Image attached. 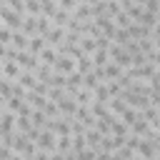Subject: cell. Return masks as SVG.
<instances>
[{
    "label": "cell",
    "mask_w": 160,
    "mask_h": 160,
    "mask_svg": "<svg viewBox=\"0 0 160 160\" xmlns=\"http://www.w3.org/2000/svg\"><path fill=\"white\" fill-rule=\"evenodd\" d=\"M0 95H2V98H10V95H12V80H8V78L2 80V78H0Z\"/></svg>",
    "instance_id": "obj_44"
},
{
    "label": "cell",
    "mask_w": 160,
    "mask_h": 160,
    "mask_svg": "<svg viewBox=\"0 0 160 160\" xmlns=\"http://www.w3.org/2000/svg\"><path fill=\"white\" fill-rule=\"evenodd\" d=\"M12 132H15V112L2 110V115H0V140L12 135Z\"/></svg>",
    "instance_id": "obj_4"
},
{
    "label": "cell",
    "mask_w": 160,
    "mask_h": 160,
    "mask_svg": "<svg viewBox=\"0 0 160 160\" xmlns=\"http://www.w3.org/2000/svg\"><path fill=\"white\" fill-rule=\"evenodd\" d=\"M110 155L112 152H108V150H95V160H110Z\"/></svg>",
    "instance_id": "obj_51"
},
{
    "label": "cell",
    "mask_w": 160,
    "mask_h": 160,
    "mask_svg": "<svg viewBox=\"0 0 160 160\" xmlns=\"http://www.w3.org/2000/svg\"><path fill=\"white\" fill-rule=\"evenodd\" d=\"M90 58H92V68H105V65L110 62V55H108V50H100V48H98V50H95Z\"/></svg>",
    "instance_id": "obj_21"
},
{
    "label": "cell",
    "mask_w": 160,
    "mask_h": 160,
    "mask_svg": "<svg viewBox=\"0 0 160 160\" xmlns=\"http://www.w3.org/2000/svg\"><path fill=\"white\" fill-rule=\"evenodd\" d=\"M10 160H30V158H25V155H20V152H12Z\"/></svg>",
    "instance_id": "obj_53"
},
{
    "label": "cell",
    "mask_w": 160,
    "mask_h": 160,
    "mask_svg": "<svg viewBox=\"0 0 160 160\" xmlns=\"http://www.w3.org/2000/svg\"><path fill=\"white\" fill-rule=\"evenodd\" d=\"M42 48H45V35H40V32H38V35H32V38H30V42H28V50H30L32 55H38Z\"/></svg>",
    "instance_id": "obj_23"
},
{
    "label": "cell",
    "mask_w": 160,
    "mask_h": 160,
    "mask_svg": "<svg viewBox=\"0 0 160 160\" xmlns=\"http://www.w3.org/2000/svg\"><path fill=\"white\" fill-rule=\"evenodd\" d=\"M150 40H152V48H155V50H160V38H152V35H150Z\"/></svg>",
    "instance_id": "obj_54"
},
{
    "label": "cell",
    "mask_w": 160,
    "mask_h": 160,
    "mask_svg": "<svg viewBox=\"0 0 160 160\" xmlns=\"http://www.w3.org/2000/svg\"><path fill=\"white\" fill-rule=\"evenodd\" d=\"M35 145H38L40 150L55 152V150H58V138H55V132H50V130H40V135H38Z\"/></svg>",
    "instance_id": "obj_3"
},
{
    "label": "cell",
    "mask_w": 160,
    "mask_h": 160,
    "mask_svg": "<svg viewBox=\"0 0 160 160\" xmlns=\"http://www.w3.org/2000/svg\"><path fill=\"white\" fill-rule=\"evenodd\" d=\"M130 160H148V158H142V155H140V152H135V155H132V158H130Z\"/></svg>",
    "instance_id": "obj_57"
},
{
    "label": "cell",
    "mask_w": 160,
    "mask_h": 160,
    "mask_svg": "<svg viewBox=\"0 0 160 160\" xmlns=\"http://www.w3.org/2000/svg\"><path fill=\"white\" fill-rule=\"evenodd\" d=\"M5 50H8V45H2V42H0V60H5Z\"/></svg>",
    "instance_id": "obj_55"
},
{
    "label": "cell",
    "mask_w": 160,
    "mask_h": 160,
    "mask_svg": "<svg viewBox=\"0 0 160 160\" xmlns=\"http://www.w3.org/2000/svg\"><path fill=\"white\" fill-rule=\"evenodd\" d=\"M120 75H122V68H120L118 62H112V60L102 68V78H105V80H118Z\"/></svg>",
    "instance_id": "obj_16"
},
{
    "label": "cell",
    "mask_w": 160,
    "mask_h": 160,
    "mask_svg": "<svg viewBox=\"0 0 160 160\" xmlns=\"http://www.w3.org/2000/svg\"><path fill=\"white\" fill-rule=\"evenodd\" d=\"M0 78H2V75H0Z\"/></svg>",
    "instance_id": "obj_61"
},
{
    "label": "cell",
    "mask_w": 160,
    "mask_h": 160,
    "mask_svg": "<svg viewBox=\"0 0 160 160\" xmlns=\"http://www.w3.org/2000/svg\"><path fill=\"white\" fill-rule=\"evenodd\" d=\"M155 70H158V68H155L152 62H148V60H145L142 65H138V78H142V80H150V78L155 75Z\"/></svg>",
    "instance_id": "obj_26"
},
{
    "label": "cell",
    "mask_w": 160,
    "mask_h": 160,
    "mask_svg": "<svg viewBox=\"0 0 160 160\" xmlns=\"http://www.w3.org/2000/svg\"><path fill=\"white\" fill-rule=\"evenodd\" d=\"M72 18H78V20H90V18H92V8H90L88 2H78V8L72 10Z\"/></svg>",
    "instance_id": "obj_19"
},
{
    "label": "cell",
    "mask_w": 160,
    "mask_h": 160,
    "mask_svg": "<svg viewBox=\"0 0 160 160\" xmlns=\"http://www.w3.org/2000/svg\"><path fill=\"white\" fill-rule=\"evenodd\" d=\"M65 80H68V75H62V72H52L50 80H48L45 85H48V88H65Z\"/></svg>",
    "instance_id": "obj_32"
},
{
    "label": "cell",
    "mask_w": 160,
    "mask_h": 160,
    "mask_svg": "<svg viewBox=\"0 0 160 160\" xmlns=\"http://www.w3.org/2000/svg\"><path fill=\"white\" fill-rule=\"evenodd\" d=\"M105 85H108L110 98H115V95H120V92H122V88H120V82H118V80H105Z\"/></svg>",
    "instance_id": "obj_45"
},
{
    "label": "cell",
    "mask_w": 160,
    "mask_h": 160,
    "mask_svg": "<svg viewBox=\"0 0 160 160\" xmlns=\"http://www.w3.org/2000/svg\"><path fill=\"white\" fill-rule=\"evenodd\" d=\"M155 15H158V12H148V10H145V12L140 15V25H145V28H150V30H152V28H155V22H158V18H155Z\"/></svg>",
    "instance_id": "obj_36"
},
{
    "label": "cell",
    "mask_w": 160,
    "mask_h": 160,
    "mask_svg": "<svg viewBox=\"0 0 160 160\" xmlns=\"http://www.w3.org/2000/svg\"><path fill=\"white\" fill-rule=\"evenodd\" d=\"M128 40H132V38H130V32H128L125 28H118V30H115V35H112V42H118V45H125Z\"/></svg>",
    "instance_id": "obj_37"
},
{
    "label": "cell",
    "mask_w": 160,
    "mask_h": 160,
    "mask_svg": "<svg viewBox=\"0 0 160 160\" xmlns=\"http://www.w3.org/2000/svg\"><path fill=\"white\" fill-rule=\"evenodd\" d=\"M78 45H80V50L88 52V55H92V52L98 50V40L90 38V35H80V42H78Z\"/></svg>",
    "instance_id": "obj_18"
},
{
    "label": "cell",
    "mask_w": 160,
    "mask_h": 160,
    "mask_svg": "<svg viewBox=\"0 0 160 160\" xmlns=\"http://www.w3.org/2000/svg\"><path fill=\"white\" fill-rule=\"evenodd\" d=\"M138 118H140V110H135V108H128V110H125V112L120 115V120H122V122H125L128 128H130V125H132V122H135Z\"/></svg>",
    "instance_id": "obj_33"
},
{
    "label": "cell",
    "mask_w": 160,
    "mask_h": 160,
    "mask_svg": "<svg viewBox=\"0 0 160 160\" xmlns=\"http://www.w3.org/2000/svg\"><path fill=\"white\" fill-rule=\"evenodd\" d=\"M148 130H150V122H148L142 115L130 125V132H135V135H140V138H145V132H148Z\"/></svg>",
    "instance_id": "obj_22"
},
{
    "label": "cell",
    "mask_w": 160,
    "mask_h": 160,
    "mask_svg": "<svg viewBox=\"0 0 160 160\" xmlns=\"http://www.w3.org/2000/svg\"><path fill=\"white\" fill-rule=\"evenodd\" d=\"M2 5H5V0H0V8H2Z\"/></svg>",
    "instance_id": "obj_59"
},
{
    "label": "cell",
    "mask_w": 160,
    "mask_h": 160,
    "mask_svg": "<svg viewBox=\"0 0 160 160\" xmlns=\"http://www.w3.org/2000/svg\"><path fill=\"white\" fill-rule=\"evenodd\" d=\"M28 38H32V35H38V15H25L22 18V28H20Z\"/></svg>",
    "instance_id": "obj_9"
},
{
    "label": "cell",
    "mask_w": 160,
    "mask_h": 160,
    "mask_svg": "<svg viewBox=\"0 0 160 160\" xmlns=\"http://www.w3.org/2000/svg\"><path fill=\"white\" fill-rule=\"evenodd\" d=\"M52 72H55V70H52V65H48V62H40V65H38V70H35V75H38V80H40V82H48Z\"/></svg>",
    "instance_id": "obj_27"
},
{
    "label": "cell",
    "mask_w": 160,
    "mask_h": 160,
    "mask_svg": "<svg viewBox=\"0 0 160 160\" xmlns=\"http://www.w3.org/2000/svg\"><path fill=\"white\" fill-rule=\"evenodd\" d=\"M18 82H20L25 90H32V88L38 85V75H35V72H30V70H20V75H18Z\"/></svg>",
    "instance_id": "obj_11"
},
{
    "label": "cell",
    "mask_w": 160,
    "mask_h": 160,
    "mask_svg": "<svg viewBox=\"0 0 160 160\" xmlns=\"http://www.w3.org/2000/svg\"><path fill=\"white\" fill-rule=\"evenodd\" d=\"M30 122H32V128L42 130V128H45V122H48V115H45L42 110H32V115H30Z\"/></svg>",
    "instance_id": "obj_28"
},
{
    "label": "cell",
    "mask_w": 160,
    "mask_h": 160,
    "mask_svg": "<svg viewBox=\"0 0 160 160\" xmlns=\"http://www.w3.org/2000/svg\"><path fill=\"white\" fill-rule=\"evenodd\" d=\"M95 100V95H92V90H88V88H80L78 92H75V102L78 105H90Z\"/></svg>",
    "instance_id": "obj_24"
},
{
    "label": "cell",
    "mask_w": 160,
    "mask_h": 160,
    "mask_svg": "<svg viewBox=\"0 0 160 160\" xmlns=\"http://www.w3.org/2000/svg\"><path fill=\"white\" fill-rule=\"evenodd\" d=\"M50 160H65V152L55 150V152H50Z\"/></svg>",
    "instance_id": "obj_52"
},
{
    "label": "cell",
    "mask_w": 160,
    "mask_h": 160,
    "mask_svg": "<svg viewBox=\"0 0 160 160\" xmlns=\"http://www.w3.org/2000/svg\"><path fill=\"white\" fill-rule=\"evenodd\" d=\"M25 102H28L32 110H42L45 102H48V98H45V95H38V92H32V90H28V92H25Z\"/></svg>",
    "instance_id": "obj_8"
},
{
    "label": "cell",
    "mask_w": 160,
    "mask_h": 160,
    "mask_svg": "<svg viewBox=\"0 0 160 160\" xmlns=\"http://www.w3.org/2000/svg\"><path fill=\"white\" fill-rule=\"evenodd\" d=\"M15 62L20 65V70H30V72H35V70H38V65H40V58H38V55H32L30 50H18Z\"/></svg>",
    "instance_id": "obj_2"
},
{
    "label": "cell",
    "mask_w": 160,
    "mask_h": 160,
    "mask_svg": "<svg viewBox=\"0 0 160 160\" xmlns=\"http://www.w3.org/2000/svg\"><path fill=\"white\" fill-rule=\"evenodd\" d=\"M32 160H50V152H48V150H40V148H38V152L32 155Z\"/></svg>",
    "instance_id": "obj_50"
},
{
    "label": "cell",
    "mask_w": 160,
    "mask_h": 160,
    "mask_svg": "<svg viewBox=\"0 0 160 160\" xmlns=\"http://www.w3.org/2000/svg\"><path fill=\"white\" fill-rule=\"evenodd\" d=\"M0 75H2V60H0Z\"/></svg>",
    "instance_id": "obj_58"
},
{
    "label": "cell",
    "mask_w": 160,
    "mask_h": 160,
    "mask_svg": "<svg viewBox=\"0 0 160 160\" xmlns=\"http://www.w3.org/2000/svg\"><path fill=\"white\" fill-rule=\"evenodd\" d=\"M38 58H40V62H48V65H52V62L58 60V50H55V48H50V45H45V48L38 52Z\"/></svg>",
    "instance_id": "obj_20"
},
{
    "label": "cell",
    "mask_w": 160,
    "mask_h": 160,
    "mask_svg": "<svg viewBox=\"0 0 160 160\" xmlns=\"http://www.w3.org/2000/svg\"><path fill=\"white\" fill-rule=\"evenodd\" d=\"M42 112H45L48 118H58V115H60V108H58V102H55V100H48V102H45V108H42Z\"/></svg>",
    "instance_id": "obj_41"
},
{
    "label": "cell",
    "mask_w": 160,
    "mask_h": 160,
    "mask_svg": "<svg viewBox=\"0 0 160 160\" xmlns=\"http://www.w3.org/2000/svg\"><path fill=\"white\" fill-rule=\"evenodd\" d=\"M5 5H8V8H12L15 12L25 15V0H5Z\"/></svg>",
    "instance_id": "obj_47"
},
{
    "label": "cell",
    "mask_w": 160,
    "mask_h": 160,
    "mask_svg": "<svg viewBox=\"0 0 160 160\" xmlns=\"http://www.w3.org/2000/svg\"><path fill=\"white\" fill-rule=\"evenodd\" d=\"M75 70H78V72H82V75H85V72H90V70H92V58H90V55L78 58V60H75Z\"/></svg>",
    "instance_id": "obj_25"
},
{
    "label": "cell",
    "mask_w": 160,
    "mask_h": 160,
    "mask_svg": "<svg viewBox=\"0 0 160 160\" xmlns=\"http://www.w3.org/2000/svg\"><path fill=\"white\" fill-rule=\"evenodd\" d=\"M85 148H88L85 135H72V152H80V150H85Z\"/></svg>",
    "instance_id": "obj_42"
},
{
    "label": "cell",
    "mask_w": 160,
    "mask_h": 160,
    "mask_svg": "<svg viewBox=\"0 0 160 160\" xmlns=\"http://www.w3.org/2000/svg\"><path fill=\"white\" fill-rule=\"evenodd\" d=\"M70 15H72V12H68V10H62V8L58 5V10L52 12V18H50V22H52L55 28H65V25H68V20H70Z\"/></svg>",
    "instance_id": "obj_12"
},
{
    "label": "cell",
    "mask_w": 160,
    "mask_h": 160,
    "mask_svg": "<svg viewBox=\"0 0 160 160\" xmlns=\"http://www.w3.org/2000/svg\"><path fill=\"white\" fill-rule=\"evenodd\" d=\"M15 115H25V118H30V115H32V108H30V105L22 100V105H20V110H18Z\"/></svg>",
    "instance_id": "obj_49"
},
{
    "label": "cell",
    "mask_w": 160,
    "mask_h": 160,
    "mask_svg": "<svg viewBox=\"0 0 160 160\" xmlns=\"http://www.w3.org/2000/svg\"><path fill=\"white\" fill-rule=\"evenodd\" d=\"M50 28H52L50 18H48V15H38V32H40V35H45Z\"/></svg>",
    "instance_id": "obj_40"
},
{
    "label": "cell",
    "mask_w": 160,
    "mask_h": 160,
    "mask_svg": "<svg viewBox=\"0 0 160 160\" xmlns=\"http://www.w3.org/2000/svg\"><path fill=\"white\" fill-rule=\"evenodd\" d=\"M140 140H142V138H140V135H135V132H128V135H125V145H128L130 150H138Z\"/></svg>",
    "instance_id": "obj_43"
},
{
    "label": "cell",
    "mask_w": 160,
    "mask_h": 160,
    "mask_svg": "<svg viewBox=\"0 0 160 160\" xmlns=\"http://www.w3.org/2000/svg\"><path fill=\"white\" fill-rule=\"evenodd\" d=\"M15 128L28 135V132L32 130V122H30V118H25V115H15Z\"/></svg>",
    "instance_id": "obj_31"
},
{
    "label": "cell",
    "mask_w": 160,
    "mask_h": 160,
    "mask_svg": "<svg viewBox=\"0 0 160 160\" xmlns=\"http://www.w3.org/2000/svg\"><path fill=\"white\" fill-rule=\"evenodd\" d=\"M135 152H140V155H142V158H148V160H152V158H155V155H158V148H155V145H152V142H150V140H145V138H142V140H140V145H138V150H135Z\"/></svg>",
    "instance_id": "obj_15"
},
{
    "label": "cell",
    "mask_w": 160,
    "mask_h": 160,
    "mask_svg": "<svg viewBox=\"0 0 160 160\" xmlns=\"http://www.w3.org/2000/svg\"><path fill=\"white\" fill-rule=\"evenodd\" d=\"M18 75H20V65H18L15 60H2V78L18 80Z\"/></svg>",
    "instance_id": "obj_10"
},
{
    "label": "cell",
    "mask_w": 160,
    "mask_h": 160,
    "mask_svg": "<svg viewBox=\"0 0 160 160\" xmlns=\"http://www.w3.org/2000/svg\"><path fill=\"white\" fill-rule=\"evenodd\" d=\"M158 110H160V105H158Z\"/></svg>",
    "instance_id": "obj_60"
},
{
    "label": "cell",
    "mask_w": 160,
    "mask_h": 160,
    "mask_svg": "<svg viewBox=\"0 0 160 160\" xmlns=\"http://www.w3.org/2000/svg\"><path fill=\"white\" fill-rule=\"evenodd\" d=\"M5 100H8V98H2V95H0V112L5 110Z\"/></svg>",
    "instance_id": "obj_56"
},
{
    "label": "cell",
    "mask_w": 160,
    "mask_h": 160,
    "mask_svg": "<svg viewBox=\"0 0 160 160\" xmlns=\"http://www.w3.org/2000/svg\"><path fill=\"white\" fill-rule=\"evenodd\" d=\"M92 95H95L98 102H105V105H108V100H110V92H108V85H105V82H100V85L92 90Z\"/></svg>",
    "instance_id": "obj_30"
},
{
    "label": "cell",
    "mask_w": 160,
    "mask_h": 160,
    "mask_svg": "<svg viewBox=\"0 0 160 160\" xmlns=\"http://www.w3.org/2000/svg\"><path fill=\"white\" fill-rule=\"evenodd\" d=\"M58 150L60 152H70L72 150V135H58Z\"/></svg>",
    "instance_id": "obj_34"
},
{
    "label": "cell",
    "mask_w": 160,
    "mask_h": 160,
    "mask_svg": "<svg viewBox=\"0 0 160 160\" xmlns=\"http://www.w3.org/2000/svg\"><path fill=\"white\" fill-rule=\"evenodd\" d=\"M58 108H60V112H62L65 118H72V115H75V110H78V102H75V98L62 95V98L58 100Z\"/></svg>",
    "instance_id": "obj_7"
},
{
    "label": "cell",
    "mask_w": 160,
    "mask_h": 160,
    "mask_svg": "<svg viewBox=\"0 0 160 160\" xmlns=\"http://www.w3.org/2000/svg\"><path fill=\"white\" fill-rule=\"evenodd\" d=\"M62 40H65V28H55V25H52V28L45 32V45H50V48H55V50L62 45Z\"/></svg>",
    "instance_id": "obj_5"
},
{
    "label": "cell",
    "mask_w": 160,
    "mask_h": 160,
    "mask_svg": "<svg viewBox=\"0 0 160 160\" xmlns=\"http://www.w3.org/2000/svg\"><path fill=\"white\" fill-rule=\"evenodd\" d=\"M100 140H102V132H100V130H95V128H88V130H85V142H88V148L98 150V148H100Z\"/></svg>",
    "instance_id": "obj_14"
},
{
    "label": "cell",
    "mask_w": 160,
    "mask_h": 160,
    "mask_svg": "<svg viewBox=\"0 0 160 160\" xmlns=\"http://www.w3.org/2000/svg\"><path fill=\"white\" fill-rule=\"evenodd\" d=\"M22 100H25V98L10 95V98L5 100V110H10V112H18V110H20V105H22Z\"/></svg>",
    "instance_id": "obj_35"
},
{
    "label": "cell",
    "mask_w": 160,
    "mask_h": 160,
    "mask_svg": "<svg viewBox=\"0 0 160 160\" xmlns=\"http://www.w3.org/2000/svg\"><path fill=\"white\" fill-rule=\"evenodd\" d=\"M112 20H115V25H118V28H128V25L132 22V18H130V15L125 12V10H120V12H118V15L112 18Z\"/></svg>",
    "instance_id": "obj_39"
},
{
    "label": "cell",
    "mask_w": 160,
    "mask_h": 160,
    "mask_svg": "<svg viewBox=\"0 0 160 160\" xmlns=\"http://www.w3.org/2000/svg\"><path fill=\"white\" fill-rule=\"evenodd\" d=\"M52 70L55 72H62V75H70L75 70V58L70 55H58V60L52 62Z\"/></svg>",
    "instance_id": "obj_6"
},
{
    "label": "cell",
    "mask_w": 160,
    "mask_h": 160,
    "mask_svg": "<svg viewBox=\"0 0 160 160\" xmlns=\"http://www.w3.org/2000/svg\"><path fill=\"white\" fill-rule=\"evenodd\" d=\"M108 110H110V112H115V115H122V112L128 110V102H125L120 95H115V98H110V100H108Z\"/></svg>",
    "instance_id": "obj_17"
},
{
    "label": "cell",
    "mask_w": 160,
    "mask_h": 160,
    "mask_svg": "<svg viewBox=\"0 0 160 160\" xmlns=\"http://www.w3.org/2000/svg\"><path fill=\"white\" fill-rule=\"evenodd\" d=\"M22 18H25V15L15 12V10L8 8V5L0 8V25H8L10 30H20V28H22Z\"/></svg>",
    "instance_id": "obj_1"
},
{
    "label": "cell",
    "mask_w": 160,
    "mask_h": 160,
    "mask_svg": "<svg viewBox=\"0 0 160 160\" xmlns=\"http://www.w3.org/2000/svg\"><path fill=\"white\" fill-rule=\"evenodd\" d=\"M110 132H112V135H122V138H125V135L130 132V128H128V125H125L120 118H115V120L110 122Z\"/></svg>",
    "instance_id": "obj_29"
},
{
    "label": "cell",
    "mask_w": 160,
    "mask_h": 160,
    "mask_svg": "<svg viewBox=\"0 0 160 160\" xmlns=\"http://www.w3.org/2000/svg\"><path fill=\"white\" fill-rule=\"evenodd\" d=\"M28 42H30V38H28L22 30H12V40H10V45H12L15 50H28Z\"/></svg>",
    "instance_id": "obj_13"
},
{
    "label": "cell",
    "mask_w": 160,
    "mask_h": 160,
    "mask_svg": "<svg viewBox=\"0 0 160 160\" xmlns=\"http://www.w3.org/2000/svg\"><path fill=\"white\" fill-rule=\"evenodd\" d=\"M75 158H78V160H95V150H92V148H85V150L75 152Z\"/></svg>",
    "instance_id": "obj_48"
},
{
    "label": "cell",
    "mask_w": 160,
    "mask_h": 160,
    "mask_svg": "<svg viewBox=\"0 0 160 160\" xmlns=\"http://www.w3.org/2000/svg\"><path fill=\"white\" fill-rule=\"evenodd\" d=\"M10 40H12V30L8 25H0V42L2 45H10Z\"/></svg>",
    "instance_id": "obj_46"
},
{
    "label": "cell",
    "mask_w": 160,
    "mask_h": 160,
    "mask_svg": "<svg viewBox=\"0 0 160 160\" xmlns=\"http://www.w3.org/2000/svg\"><path fill=\"white\" fill-rule=\"evenodd\" d=\"M25 12H28V15H42L40 0H25Z\"/></svg>",
    "instance_id": "obj_38"
}]
</instances>
